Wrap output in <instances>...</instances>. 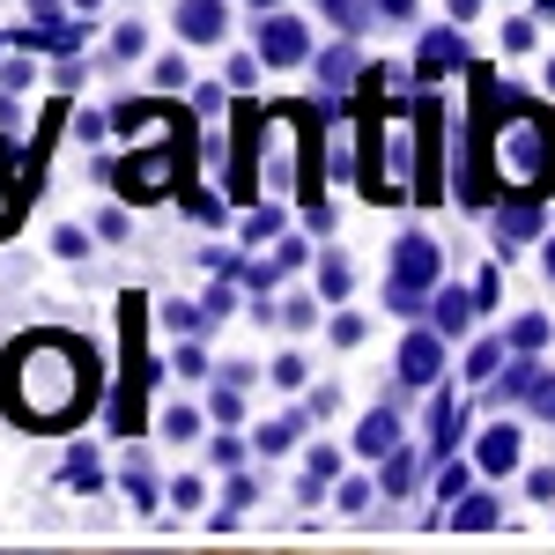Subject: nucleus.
I'll list each match as a JSON object with an SVG mask.
<instances>
[{"label": "nucleus", "instance_id": "nucleus-10", "mask_svg": "<svg viewBox=\"0 0 555 555\" xmlns=\"http://www.w3.org/2000/svg\"><path fill=\"white\" fill-rule=\"evenodd\" d=\"M474 311H481L474 297H460V289H444V297H437V334H467V319H474Z\"/></svg>", "mask_w": 555, "mask_h": 555}, {"label": "nucleus", "instance_id": "nucleus-15", "mask_svg": "<svg viewBox=\"0 0 555 555\" xmlns=\"http://www.w3.org/2000/svg\"><path fill=\"white\" fill-rule=\"evenodd\" d=\"M171 504H178V512H201V504H208V481H201V474L171 481Z\"/></svg>", "mask_w": 555, "mask_h": 555}, {"label": "nucleus", "instance_id": "nucleus-3", "mask_svg": "<svg viewBox=\"0 0 555 555\" xmlns=\"http://www.w3.org/2000/svg\"><path fill=\"white\" fill-rule=\"evenodd\" d=\"M178 185V133H156V141H133V156L119 164V201H164Z\"/></svg>", "mask_w": 555, "mask_h": 555}, {"label": "nucleus", "instance_id": "nucleus-23", "mask_svg": "<svg viewBox=\"0 0 555 555\" xmlns=\"http://www.w3.org/2000/svg\"><path fill=\"white\" fill-rule=\"evenodd\" d=\"M274 319H282V326H311V304H304V297H289L282 311H274Z\"/></svg>", "mask_w": 555, "mask_h": 555}, {"label": "nucleus", "instance_id": "nucleus-25", "mask_svg": "<svg viewBox=\"0 0 555 555\" xmlns=\"http://www.w3.org/2000/svg\"><path fill=\"white\" fill-rule=\"evenodd\" d=\"M526 489H533V496L548 504V496H555V467H533V474H526Z\"/></svg>", "mask_w": 555, "mask_h": 555}, {"label": "nucleus", "instance_id": "nucleus-6", "mask_svg": "<svg viewBox=\"0 0 555 555\" xmlns=\"http://www.w3.org/2000/svg\"><path fill=\"white\" fill-rule=\"evenodd\" d=\"M415 75H423V82L460 75V38H452V30H429V38H423V60H415Z\"/></svg>", "mask_w": 555, "mask_h": 555}, {"label": "nucleus", "instance_id": "nucleus-11", "mask_svg": "<svg viewBox=\"0 0 555 555\" xmlns=\"http://www.w3.org/2000/svg\"><path fill=\"white\" fill-rule=\"evenodd\" d=\"M156 489H164V481H156V474H149V460L133 452V460H127V496L141 504V512H156Z\"/></svg>", "mask_w": 555, "mask_h": 555}, {"label": "nucleus", "instance_id": "nucleus-26", "mask_svg": "<svg viewBox=\"0 0 555 555\" xmlns=\"http://www.w3.org/2000/svg\"><path fill=\"white\" fill-rule=\"evenodd\" d=\"M533 44V23H504V52H526Z\"/></svg>", "mask_w": 555, "mask_h": 555}, {"label": "nucleus", "instance_id": "nucleus-27", "mask_svg": "<svg viewBox=\"0 0 555 555\" xmlns=\"http://www.w3.org/2000/svg\"><path fill=\"white\" fill-rule=\"evenodd\" d=\"M378 15L385 23H415V0H378Z\"/></svg>", "mask_w": 555, "mask_h": 555}, {"label": "nucleus", "instance_id": "nucleus-28", "mask_svg": "<svg viewBox=\"0 0 555 555\" xmlns=\"http://www.w3.org/2000/svg\"><path fill=\"white\" fill-rule=\"evenodd\" d=\"M541 267H548V282H555V237H548V253H541Z\"/></svg>", "mask_w": 555, "mask_h": 555}, {"label": "nucleus", "instance_id": "nucleus-21", "mask_svg": "<svg viewBox=\"0 0 555 555\" xmlns=\"http://www.w3.org/2000/svg\"><path fill=\"white\" fill-rule=\"evenodd\" d=\"M274 385H289V392H297V385H304V356H282V363H274Z\"/></svg>", "mask_w": 555, "mask_h": 555}, {"label": "nucleus", "instance_id": "nucleus-22", "mask_svg": "<svg viewBox=\"0 0 555 555\" xmlns=\"http://www.w3.org/2000/svg\"><path fill=\"white\" fill-rule=\"evenodd\" d=\"M141 38H149V30H141V23H127V30L112 38V52H119V60H133V52H141Z\"/></svg>", "mask_w": 555, "mask_h": 555}, {"label": "nucleus", "instance_id": "nucleus-5", "mask_svg": "<svg viewBox=\"0 0 555 555\" xmlns=\"http://www.w3.org/2000/svg\"><path fill=\"white\" fill-rule=\"evenodd\" d=\"M259 52L267 60H304V23L297 15H274V23L259 15Z\"/></svg>", "mask_w": 555, "mask_h": 555}, {"label": "nucleus", "instance_id": "nucleus-24", "mask_svg": "<svg viewBox=\"0 0 555 555\" xmlns=\"http://www.w3.org/2000/svg\"><path fill=\"white\" fill-rule=\"evenodd\" d=\"M185 82V60H156V89H178Z\"/></svg>", "mask_w": 555, "mask_h": 555}, {"label": "nucleus", "instance_id": "nucleus-4", "mask_svg": "<svg viewBox=\"0 0 555 555\" xmlns=\"http://www.w3.org/2000/svg\"><path fill=\"white\" fill-rule=\"evenodd\" d=\"M230 30V8L222 0H178V38L185 44H215Z\"/></svg>", "mask_w": 555, "mask_h": 555}, {"label": "nucleus", "instance_id": "nucleus-31", "mask_svg": "<svg viewBox=\"0 0 555 555\" xmlns=\"http://www.w3.org/2000/svg\"><path fill=\"white\" fill-rule=\"evenodd\" d=\"M75 8H96V0H75Z\"/></svg>", "mask_w": 555, "mask_h": 555}, {"label": "nucleus", "instance_id": "nucleus-7", "mask_svg": "<svg viewBox=\"0 0 555 555\" xmlns=\"http://www.w3.org/2000/svg\"><path fill=\"white\" fill-rule=\"evenodd\" d=\"M437 363H444V348L429 341V334H415V341L400 348V378H408V385H429V378H437Z\"/></svg>", "mask_w": 555, "mask_h": 555}, {"label": "nucleus", "instance_id": "nucleus-1", "mask_svg": "<svg viewBox=\"0 0 555 555\" xmlns=\"http://www.w3.org/2000/svg\"><path fill=\"white\" fill-rule=\"evenodd\" d=\"M96 392H104V363L75 334H30V341L8 348V363H0V408L15 423L67 429V423H82V408Z\"/></svg>", "mask_w": 555, "mask_h": 555}, {"label": "nucleus", "instance_id": "nucleus-2", "mask_svg": "<svg viewBox=\"0 0 555 555\" xmlns=\"http://www.w3.org/2000/svg\"><path fill=\"white\" fill-rule=\"evenodd\" d=\"M489 171L504 178L512 193H548L555 178V119L541 104H504L496 119H489Z\"/></svg>", "mask_w": 555, "mask_h": 555}, {"label": "nucleus", "instance_id": "nucleus-9", "mask_svg": "<svg viewBox=\"0 0 555 555\" xmlns=\"http://www.w3.org/2000/svg\"><path fill=\"white\" fill-rule=\"evenodd\" d=\"M400 444V423H392V408H378V415H363V429H356V452L371 460V452H392Z\"/></svg>", "mask_w": 555, "mask_h": 555}, {"label": "nucleus", "instance_id": "nucleus-19", "mask_svg": "<svg viewBox=\"0 0 555 555\" xmlns=\"http://www.w3.org/2000/svg\"><path fill=\"white\" fill-rule=\"evenodd\" d=\"M52 253H60V259H82V253H89V237L75 230V222H67V230H52Z\"/></svg>", "mask_w": 555, "mask_h": 555}, {"label": "nucleus", "instance_id": "nucleus-17", "mask_svg": "<svg viewBox=\"0 0 555 555\" xmlns=\"http://www.w3.org/2000/svg\"><path fill=\"white\" fill-rule=\"evenodd\" d=\"M496 363H504V341H481V348L467 356V378H489Z\"/></svg>", "mask_w": 555, "mask_h": 555}, {"label": "nucleus", "instance_id": "nucleus-20", "mask_svg": "<svg viewBox=\"0 0 555 555\" xmlns=\"http://www.w3.org/2000/svg\"><path fill=\"white\" fill-rule=\"evenodd\" d=\"M452 518H460V526H489V518H496V504H489V496H474V504H460Z\"/></svg>", "mask_w": 555, "mask_h": 555}, {"label": "nucleus", "instance_id": "nucleus-14", "mask_svg": "<svg viewBox=\"0 0 555 555\" xmlns=\"http://www.w3.org/2000/svg\"><path fill=\"white\" fill-rule=\"evenodd\" d=\"M348 282H356V267H348L341 253H326V267H319V289H326V297H348Z\"/></svg>", "mask_w": 555, "mask_h": 555}, {"label": "nucleus", "instance_id": "nucleus-8", "mask_svg": "<svg viewBox=\"0 0 555 555\" xmlns=\"http://www.w3.org/2000/svg\"><path fill=\"white\" fill-rule=\"evenodd\" d=\"M481 467H489V474H512L518 467V429L512 423H496L489 437H481Z\"/></svg>", "mask_w": 555, "mask_h": 555}, {"label": "nucleus", "instance_id": "nucleus-18", "mask_svg": "<svg viewBox=\"0 0 555 555\" xmlns=\"http://www.w3.org/2000/svg\"><path fill=\"white\" fill-rule=\"evenodd\" d=\"M304 467H311V481H334V467H341V452H334V444H311V460H304Z\"/></svg>", "mask_w": 555, "mask_h": 555}, {"label": "nucleus", "instance_id": "nucleus-12", "mask_svg": "<svg viewBox=\"0 0 555 555\" xmlns=\"http://www.w3.org/2000/svg\"><path fill=\"white\" fill-rule=\"evenodd\" d=\"M60 481H67V489H104V467H96L82 444H75V452H67V474H60Z\"/></svg>", "mask_w": 555, "mask_h": 555}, {"label": "nucleus", "instance_id": "nucleus-30", "mask_svg": "<svg viewBox=\"0 0 555 555\" xmlns=\"http://www.w3.org/2000/svg\"><path fill=\"white\" fill-rule=\"evenodd\" d=\"M541 15H548V23H555V0H541Z\"/></svg>", "mask_w": 555, "mask_h": 555}, {"label": "nucleus", "instance_id": "nucleus-29", "mask_svg": "<svg viewBox=\"0 0 555 555\" xmlns=\"http://www.w3.org/2000/svg\"><path fill=\"white\" fill-rule=\"evenodd\" d=\"M541 82H548V89H555V60H548V67H541Z\"/></svg>", "mask_w": 555, "mask_h": 555}, {"label": "nucleus", "instance_id": "nucleus-16", "mask_svg": "<svg viewBox=\"0 0 555 555\" xmlns=\"http://www.w3.org/2000/svg\"><path fill=\"white\" fill-rule=\"evenodd\" d=\"M164 437L193 444V437H201V415H193V408H171V415H164Z\"/></svg>", "mask_w": 555, "mask_h": 555}, {"label": "nucleus", "instance_id": "nucleus-13", "mask_svg": "<svg viewBox=\"0 0 555 555\" xmlns=\"http://www.w3.org/2000/svg\"><path fill=\"white\" fill-rule=\"evenodd\" d=\"M297 415H274V423H259V452H289V444H297Z\"/></svg>", "mask_w": 555, "mask_h": 555}]
</instances>
